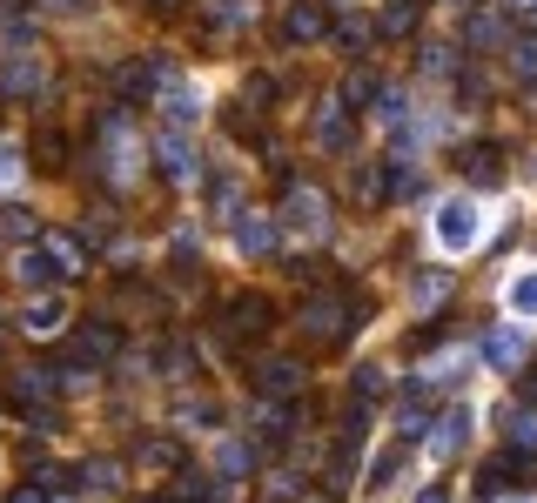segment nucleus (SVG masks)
Wrapping results in <instances>:
<instances>
[{"mask_svg":"<svg viewBox=\"0 0 537 503\" xmlns=\"http://www.w3.org/2000/svg\"><path fill=\"white\" fill-rule=\"evenodd\" d=\"M41 7H67V14H75V7H88V0H41Z\"/></svg>","mask_w":537,"mask_h":503,"instance_id":"nucleus-20","label":"nucleus"},{"mask_svg":"<svg viewBox=\"0 0 537 503\" xmlns=\"http://www.w3.org/2000/svg\"><path fill=\"white\" fill-rule=\"evenodd\" d=\"M262 389H296V382H303V369H296V363H262Z\"/></svg>","mask_w":537,"mask_h":503,"instance_id":"nucleus-6","label":"nucleus"},{"mask_svg":"<svg viewBox=\"0 0 537 503\" xmlns=\"http://www.w3.org/2000/svg\"><path fill=\"white\" fill-rule=\"evenodd\" d=\"M61 322H67V309H61V303H34V309H28V329H41V335H54Z\"/></svg>","mask_w":537,"mask_h":503,"instance_id":"nucleus-7","label":"nucleus"},{"mask_svg":"<svg viewBox=\"0 0 537 503\" xmlns=\"http://www.w3.org/2000/svg\"><path fill=\"white\" fill-rule=\"evenodd\" d=\"M316 135L329 141V148H343V141H350V122H343V114H322V122H316Z\"/></svg>","mask_w":537,"mask_h":503,"instance_id":"nucleus-14","label":"nucleus"},{"mask_svg":"<svg viewBox=\"0 0 537 503\" xmlns=\"http://www.w3.org/2000/svg\"><path fill=\"white\" fill-rule=\"evenodd\" d=\"M524 7H537V0H524Z\"/></svg>","mask_w":537,"mask_h":503,"instance_id":"nucleus-23","label":"nucleus"},{"mask_svg":"<svg viewBox=\"0 0 537 503\" xmlns=\"http://www.w3.org/2000/svg\"><path fill=\"white\" fill-rule=\"evenodd\" d=\"M47 255L61 262V275H81V262H88V255H81V242H75V235H47Z\"/></svg>","mask_w":537,"mask_h":503,"instance_id":"nucleus-5","label":"nucleus"},{"mask_svg":"<svg viewBox=\"0 0 537 503\" xmlns=\"http://www.w3.org/2000/svg\"><path fill=\"white\" fill-rule=\"evenodd\" d=\"M289 222H296V229H303V235H322V222H329V215H322V201H316V195H296Z\"/></svg>","mask_w":537,"mask_h":503,"instance_id":"nucleus-4","label":"nucleus"},{"mask_svg":"<svg viewBox=\"0 0 537 503\" xmlns=\"http://www.w3.org/2000/svg\"><path fill=\"white\" fill-rule=\"evenodd\" d=\"M517 67H524V75L537 67V41H524V47H517Z\"/></svg>","mask_w":537,"mask_h":503,"instance_id":"nucleus-17","label":"nucleus"},{"mask_svg":"<svg viewBox=\"0 0 537 503\" xmlns=\"http://www.w3.org/2000/svg\"><path fill=\"white\" fill-rule=\"evenodd\" d=\"M316 34H322V14L316 7H296L289 14V41H316Z\"/></svg>","mask_w":537,"mask_h":503,"instance_id":"nucleus-10","label":"nucleus"},{"mask_svg":"<svg viewBox=\"0 0 537 503\" xmlns=\"http://www.w3.org/2000/svg\"><path fill=\"white\" fill-rule=\"evenodd\" d=\"M437 242L444 248H470L477 242V208L470 201H444V208H437Z\"/></svg>","mask_w":537,"mask_h":503,"instance_id":"nucleus-1","label":"nucleus"},{"mask_svg":"<svg viewBox=\"0 0 537 503\" xmlns=\"http://www.w3.org/2000/svg\"><path fill=\"white\" fill-rule=\"evenodd\" d=\"M262 316H269V309H262L256 295H242V303H235V335H256V329H262Z\"/></svg>","mask_w":537,"mask_h":503,"instance_id":"nucleus-9","label":"nucleus"},{"mask_svg":"<svg viewBox=\"0 0 537 503\" xmlns=\"http://www.w3.org/2000/svg\"><path fill=\"white\" fill-rule=\"evenodd\" d=\"M47 275H61L47 248H41V255H20V282H47Z\"/></svg>","mask_w":537,"mask_h":503,"instance_id":"nucleus-11","label":"nucleus"},{"mask_svg":"<svg viewBox=\"0 0 537 503\" xmlns=\"http://www.w3.org/2000/svg\"><path fill=\"white\" fill-rule=\"evenodd\" d=\"M510 309H517V316H537V269L510 282Z\"/></svg>","mask_w":537,"mask_h":503,"instance_id":"nucleus-8","label":"nucleus"},{"mask_svg":"<svg viewBox=\"0 0 537 503\" xmlns=\"http://www.w3.org/2000/svg\"><path fill=\"white\" fill-rule=\"evenodd\" d=\"M154 161H162V175H175V182H188V175H195V154H188L182 135H162V141H154Z\"/></svg>","mask_w":537,"mask_h":503,"instance_id":"nucleus-2","label":"nucleus"},{"mask_svg":"<svg viewBox=\"0 0 537 503\" xmlns=\"http://www.w3.org/2000/svg\"><path fill=\"white\" fill-rule=\"evenodd\" d=\"M416 503H444V490H423V497H416Z\"/></svg>","mask_w":537,"mask_h":503,"instance_id":"nucleus-21","label":"nucleus"},{"mask_svg":"<svg viewBox=\"0 0 537 503\" xmlns=\"http://www.w3.org/2000/svg\"><path fill=\"white\" fill-rule=\"evenodd\" d=\"M0 188H14V154L0 148Z\"/></svg>","mask_w":537,"mask_h":503,"instance_id":"nucleus-18","label":"nucleus"},{"mask_svg":"<svg viewBox=\"0 0 537 503\" xmlns=\"http://www.w3.org/2000/svg\"><path fill=\"white\" fill-rule=\"evenodd\" d=\"M7 503H41V490H14V497H7Z\"/></svg>","mask_w":537,"mask_h":503,"instance_id":"nucleus-19","label":"nucleus"},{"mask_svg":"<svg viewBox=\"0 0 537 503\" xmlns=\"http://www.w3.org/2000/svg\"><path fill=\"white\" fill-rule=\"evenodd\" d=\"M410 20H416V7H390V14H383V34H410Z\"/></svg>","mask_w":537,"mask_h":503,"instance_id":"nucleus-15","label":"nucleus"},{"mask_svg":"<svg viewBox=\"0 0 537 503\" xmlns=\"http://www.w3.org/2000/svg\"><path fill=\"white\" fill-rule=\"evenodd\" d=\"M444 289H450V275H423V282H416V303H437Z\"/></svg>","mask_w":537,"mask_h":503,"instance_id":"nucleus-16","label":"nucleus"},{"mask_svg":"<svg viewBox=\"0 0 537 503\" xmlns=\"http://www.w3.org/2000/svg\"><path fill=\"white\" fill-rule=\"evenodd\" d=\"M169 114H175V122H195V114H201L195 88H175V94H169Z\"/></svg>","mask_w":537,"mask_h":503,"instance_id":"nucleus-13","label":"nucleus"},{"mask_svg":"<svg viewBox=\"0 0 537 503\" xmlns=\"http://www.w3.org/2000/svg\"><path fill=\"white\" fill-rule=\"evenodd\" d=\"M34 88H41L34 61H14V67H7V94H34Z\"/></svg>","mask_w":537,"mask_h":503,"instance_id":"nucleus-12","label":"nucleus"},{"mask_svg":"<svg viewBox=\"0 0 537 503\" xmlns=\"http://www.w3.org/2000/svg\"><path fill=\"white\" fill-rule=\"evenodd\" d=\"M154 7H175V0H154Z\"/></svg>","mask_w":537,"mask_h":503,"instance_id":"nucleus-22","label":"nucleus"},{"mask_svg":"<svg viewBox=\"0 0 537 503\" xmlns=\"http://www.w3.org/2000/svg\"><path fill=\"white\" fill-rule=\"evenodd\" d=\"M235 235H242V248H249V255L276 248V222H269V215H235Z\"/></svg>","mask_w":537,"mask_h":503,"instance_id":"nucleus-3","label":"nucleus"}]
</instances>
